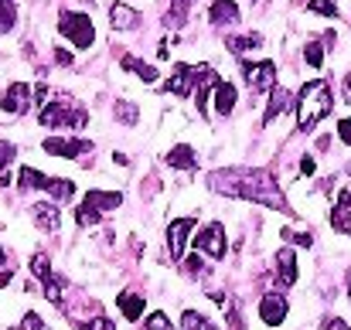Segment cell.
<instances>
[{
	"mask_svg": "<svg viewBox=\"0 0 351 330\" xmlns=\"http://www.w3.org/2000/svg\"><path fill=\"white\" fill-rule=\"evenodd\" d=\"M208 21L215 27H232L235 21H239V3L235 0H215L212 10H208Z\"/></svg>",
	"mask_w": 351,
	"mask_h": 330,
	"instance_id": "cell-14",
	"label": "cell"
},
{
	"mask_svg": "<svg viewBox=\"0 0 351 330\" xmlns=\"http://www.w3.org/2000/svg\"><path fill=\"white\" fill-rule=\"evenodd\" d=\"M38 123L48 126V129H82L89 123V116H86V110L69 106V103L58 99V103H48L45 110L38 112Z\"/></svg>",
	"mask_w": 351,
	"mask_h": 330,
	"instance_id": "cell-3",
	"label": "cell"
},
{
	"mask_svg": "<svg viewBox=\"0 0 351 330\" xmlns=\"http://www.w3.org/2000/svg\"><path fill=\"white\" fill-rule=\"evenodd\" d=\"M202 269H205V262H202V255H198V252H195V255H191V259H188V272H191V276H198V272H202Z\"/></svg>",
	"mask_w": 351,
	"mask_h": 330,
	"instance_id": "cell-37",
	"label": "cell"
},
{
	"mask_svg": "<svg viewBox=\"0 0 351 330\" xmlns=\"http://www.w3.org/2000/svg\"><path fill=\"white\" fill-rule=\"evenodd\" d=\"M184 330H219L208 317H202V314H195V310H188L184 314Z\"/></svg>",
	"mask_w": 351,
	"mask_h": 330,
	"instance_id": "cell-32",
	"label": "cell"
},
{
	"mask_svg": "<svg viewBox=\"0 0 351 330\" xmlns=\"http://www.w3.org/2000/svg\"><path fill=\"white\" fill-rule=\"evenodd\" d=\"M300 170L311 177V174H314V157H300Z\"/></svg>",
	"mask_w": 351,
	"mask_h": 330,
	"instance_id": "cell-40",
	"label": "cell"
},
{
	"mask_svg": "<svg viewBox=\"0 0 351 330\" xmlns=\"http://www.w3.org/2000/svg\"><path fill=\"white\" fill-rule=\"evenodd\" d=\"M335 106V96H331V86L324 79L317 82H307L297 96V129L300 133H311L328 112Z\"/></svg>",
	"mask_w": 351,
	"mask_h": 330,
	"instance_id": "cell-2",
	"label": "cell"
},
{
	"mask_svg": "<svg viewBox=\"0 0 351 330\" xmlns=\"http://www.w3.org/2000/svg\"><path fill=\"white\" fill-rule=\"evenodd\" d=\"M31 272L41 279V286H45L48 279H55V272H51V262H48V255H45V252L31 255Z\"/></svg>",
	"mask_w": 351,
	"mask_h": 330,
	"instance_id": "cell-27",
	"label": "cell"
},
{
	"mask_svg": "<svg viewBox=\"0 0 351 330\" xmlns=\"http://www.w3.org/2000/svg\"><path fill=\"white\" fill-rule=\"evenodd\" d=\"M338 136L351 147V119H341V123H338Z\"/></svg>",
	"mask_w": 351,
	"mask_h": 330,
	"instance_id": "cell-38",
	"label": "cell"
},
{
	"mask_svg": "<svg viewBox=\"0 0 351 330\" xmlns=\"http://www.w3.org/2000/svg\"><path fill=\"white\" fill-rule=\"evenodd\" d=\"M117 307L123 310L126 320H140V317H143V296H136V293H130V290H123L117 296Z\"/></svg>",
	"mask_w": 351,
	"mask_h": 330,
	"instance_id": "cell-20",
	"label": "cell"
},
{
	"mask_svg": "<svg viewBox=\"0 0 351 330\" xmlns=\"http://www.w3.org/2000/svg\"><path fill=\"white\" fill-rule=\"evenodd\" d=\"M345 103H351V75L345 79Z\"/></svg>",
	"mask_w": 351,
	"mask_h": 330,
	"instance_id": "cell-42",
	"label": "cell"
},
{
	"mask_svg": "<svg viewBox=\"0 0 351 330\" xmlns=\"http://www.w3.org/2000/svg\"><path fill=\"white\" fill-rule=\"evenodd\" d=\"M113 116H117L123 126H133L136 123V116H140V110L133 106V103H126V99H119L117 106H113Z\"/></svg>",
	"mask_w": 351,
	"mask_h": 330,
	"instance_id": "cell-29",
	"label": "cell"
},
{
	"mask_svg": "<svg viewBox=\"0 0 351 330\" xmlns=\"http://www.w3.org/2000/svg\"><path fill=\"white\" fill-rule=\"evenodd\" d=\"M324 330H351V327L345 324V320H341V317H331V320L324 324Z\"/></svg>",
	"mask_w": 351,
	"mask_h": 330,
	"instance_id": "cell-39",
	"label": "cell"
},
{
	"mask_svg": "<svg viewBox=\"0 0 351 330\" xmlns=\"http://www.w3.org/2000/svg\"><path fill=\"white\" fill-rule=\"evenodd\" d=\"M276 283H280V290L297 283V255H293V249H280L276 252Z\"/></svg>",
	"mask_w": 351,
	"mask_h": 330,
	"instance_id": "cell-13",
	"label": "cell"
},
{
	"mask_svg": "<svg viewBox=\"0 0 351 330\" xmlns=\"http://www.w3.org/2000/svg\"><path fill=\"white\" fill-rule=\"evenodd\" d=\"M164 160H167V167H174V170H195V167H198V153H195L188 143L171 147V153H167Z\"/></svg>",
	"mask_w": 351,
	"mask_h": 330,
	"instance_id": "cell-15",
	"label": "cell"
},
{
	"mask_svg": "<svg viewBox=\"0 0 351 330\" xmlns=\"http://www.w3.org/2000/svg\"><path fill=\"white\" fill-rule=\"evenodd\" d=\"M55 58H58V65H72V55H69V51H62V48L55 51Z\"/></svg>",
	"mask_w": 351,
	"mask_h": 330,
	"instance_id": "cell-41",
	"label": "cell"
},
{
	"mask_svg": "<svg viewBox=\"0 0 351 330\" xmlns=\"http://www.w3.org/2000/svg\"><path fill=\"white\" fill-rule=\"evenodd\" d=\"M307 10L311 14H321V17H338L335 0H307Z\"/></svg>",
	"mask_w": 351,
	"mask_h": 330,
	"instance_id": "cell-33",
	"label": "cell"
},
{
	"mask_svg": "<svg viewBox=\"0 0 351 330\" xmlns=\"http://www.w3.org/2000/svg\"><path fill=\"white\" fill-rule=\"evenodd\" d=\"M45 153L51 157H69V160H82L86 153H93V143L89 140H69V136H48L41 143Z\"/></svg>",
	"mask_w": 351,
	"mask_h": 330,
	"instance_id": "cell-6",
	"label": "cell"
},
{
	"mask_svg": "<svg viewBox=\"0 0 351 330\" xmlns=\"http://www.w3.org/2000/svg\"><path fill=\"white\" fill-rule=\"evenodd\" d=\"M99 218H103V212H96L93 205H79V212H75V221L82 225V228H89V225H99Z\"/></svg>",
	"mask_w": 351,
	"mask_h": 330,
	"instance_id": "cell-31",
	"label": "cell"
},
{
	"mask_svg": "<svg viewBox=\"0 0 351 330\" xmlns=\"http://www.w3.org/2000/svg\"><path fill=\"white\" fill-rule=\"evenodd\" d=\"M191 228H195V218H178V221L167 225V252H171L174 262L184 259V242H188Z\"/></svg>",
	"mask_w": 351,
	"mask_h": 330,
	"instance_id": "cell-9",
	"label": "cell"
},
{
	"mask_svg": "<svg viewBox=\"0 0 351 330\" xmlns=\"http://www.w3.org/2000/svg\"><path fill=\"white\" fill-rule=\"evenodd\" d=\"M58 31L79 48V51H86V48H93V41H96V27H93V17L89 14H82V10H65L62 17H58Z\"/></svg>",
	"mask_w": 351,
	"mask_h": 330,
	"instance_id": "cell-4",
	"label": "cell"
},
{
	"mask_svg": "<svg viewBox=\"0 0 351 330\" xmlns=\"http://www.w3.org/2000/svg\"><path fill=\"white\" fill-rule=\"evenodd\" d=\"M195 79H198V68H191L188 62H178L174 65V75L167 79V96H191V86H195Z\"/></svg>",
	"mask_w": 351,
	"mask_h": 330,
	"instance_id": "cell-10",
	"label": "cell"
},
{
	"mask_svg": "<svg viewBox=\"0 0 351 330\" xmlns=\"http://www.w3.org/2000/svg\"><path fill=\"white\" fill-rule=\"evenodd\" d=\"M283 238H290L293 245H307V249L314 245V235H311V231H293V228H283Z\"/></svg>",
	"mask_w": 351,
	"mask_h": 330,
	"instance_id": "cell-34",
	"label": "cell"
},
{
	"mask_svg": "<svg viewBox=\"0 0 351 330\" xmlns=\"http://www.w3.org/2000/svg\"><path fill=\"white\" fill-rule=\"evenodd\" d=\"M31 215H34V225H38L41 231H58V228H62V208H58L55 201H38Z\"/></svg>",
	"mask_w": 351,
	"mask_h": 330,
	"instance_id": "cell-12",
	"label": "cell"
},
{
	"mask_svg": "<svg viewBox=\"0 0 351 330\" xmlns=\"http://www.w3.org/2000/svg\"><path fill=\"white\" fill-rule=\"evenodd\" d=\"M174 3H181V7H188V3H191V0H174Z\"/></svg>",
	"mask_w": 351,
	"mask_h": 330,
	"instance_id": "cell-44",
	"label": "cell"
},
{
	"mask_svg": "<svg viewBox=\"0 0 351 330\" xmlns=\"http://www.w3.org/2000/svg\"><path fill=\"white\" fill-rule=\"evenodd\" d=\"M123 68H130L133 75H140L143 82H157V68H150L147 62L133 58V55H123Z\"/></svg>",
	"mask_w": 351,
	"mask_h": 330,
	"instance_id": "cell-25",
	"label": "cell"
},
{
	"mask_svg": "<svg viewBox=\"0 0 351 330\" xmlns=\"http://www.w3.org/2000/svg\"><path fill=\"white\" fill-rule=\"evenodd\" d=\"M82 330H117V324L110 317H93L89 324H82Z\"/></svg>",
	"mask_w": 351,
	"mask_h": 330,
	"instance_id": "cell-36",
	"label": "cell"
},
{
	"mask_svg": "<svg viewBox=\"0 0 351 330\" xmlns=\"http://www.w3.org/2000/svg\"><path fill=\"white\" fill-rule=\"evenodd\" d=\"M287 300L280 296V293H266L263 296V303H259V317H263V324L266 327H280L283 320H287Z\"/></svg>",
	"mask_w": 351,
	"mask_h": 330,
	"instance_id": "cell-11",
	"label": "cell"
},
{
	"mask_svg": "<svg viewBox=\"0 0 351 330\" xmlns=\"http://www.w3.org/2000/svg\"><path fill=\"white\" fill-rule=\"evenodd\" d=\"M208 184L229 198H245V201H259L266 208L287 212V201L276 191V181L269 170H215L208 177Z\"/></svg>",
	"mask_w": 351,
	"mask_h": 330,
	"instance_id": "cell-1",
	"label": "cell"
},
{
	"mask_svg": "<svg viewBox=\"0 0 351 330\" xmlns=\"http://www.w3.org/2000/svg\"><path fill=\"white\" fill-rule=\"evenodd\" d=\"M348 296H351V276H348Z\"/></svg>",
	"mask_w": 351,
	"mask_h": 330,
	"instance_id": "cell-45",
	"label": "cell"
},
{
	"mask_svg": "<svg viewBox=\"0 0 351 330\" xmlns=\"http://www.w3.org/2000/svg\"><path fill=\"white\" fill-rule=\"evenodd\" d=\"M14 24H17V7L10 0H0V34L14 31Z\"/></svg>",
	"mask_w": 351,
	"mask_h": 330,
	"instance_id": "cell-28",
	"label": "cell"
},
{
	"mask_svg": "<svg viewBox=\"0 0 351 330\" xmlns=\"http://www.w3.org/2000/svg\"><path fill=\"white\" fill-rule=\"evenodd\" d=\"M304 58H307V65H311V68H321V65H324V45H321V41H307Z\"/></svg>",
	"mask_w": 351,
	"mask_h": 330,
	"instance_id": "cell-30",
	"label": "cell"
},
{
	"mask_svg": "<svg viewBox=\"0 0 351 330\" xmlns=\"http://www.w3.org/2000/svg\"><path fill=\"white\" fill-rule=\"evenodd\" d=\"M110 24H113L117 31H133V27H140V14H136L133 7H126V3H113Z\"/></svg>",
	"mask_w": 351,
	"mask_h": 330,
	"instance_id": "cell-17",
	"label": "cell"
},
{
	"mask_svg": "<svg viewBox=\"0 0 351 330\" xmlns=\"http://www.w3.org/2000/svg\"><path fill=\"white\" fill-rule=\"evenodd\" d=\"M147 330H174V327H171L167 314H150L147 317Z\"/></svg>",
	"mask_w": 351,
	"mask_h": 330,
	"instance_id": "cell-35",
	"label": "cell"
},
{
	"mask_svg": "<svg viewBox=\"0 0 351 330\" xmlns=\"http://www.w3.org/2000/svg\"><path fill=\"white\" fill-rule=\"evenodd\" d=\"M331 225L338 231H348L351 235V191H341V198H338V205L331 212Z\"/></svg>",
	"mask_w": 351,
	"mask_h": 330,
	"instance_id": "cell-18",
	"label": "cell"
},
{
	"mask_svg": "<svg viewBox=\"0 0 351 330\" xmlns=\"http://www.w3.org/2000/svg\"><path fill=\"white\" fill-rule=\"evenodd\" d=\"M215 110H219V116H229V112L235 110V86L232 82H219V89H215Z\"/></svg>",
	"mask_w": 351,
	"mask_h": 330,
	"instance_id": "cell-21",
	"label": "cell"
},
{
	"mask_svg": "<svg viewBox=\"0 0 351 330\" xmlns=\"http://www.w3.org/2000/svg\"><path fill=\"white\" fill-rule=\"evenodd\" d=\"M290 106H293V96H290L287 89H273V92H269V106L263 112V123H276Z\"/></svg>",
	"mask_w": 351,
	"mask_h": 330,
	"instance_id": "cell-16",
	"label": "cell"
},
{
	"mask_svg": "<svg viewBox=\"0 0 351 330\" xmlns=\"http://www.w3.org/2000/svg\"><path fill=\"white\" fill-rule=\"evenodd\" d=\"M195 249H198V252H205L208 259H226V228H222L219 221H212L205 231H198Z\"/></svg>",
	"mask_w": 351,
	"mask_h": 330,
	"instance_id": "cell-7",
	"label": "cell"
},
{
	"mask_svg": "<svg viewBox=\"0 0 351 330\" xmlns=\"http://www.w3.org/2000/svg\"><path fill=\"white\" fill-rule=\"evenodd\" d=\"M242 79L252 92L269 96L276 86V65L273 62H242Z\"/></svg>",
	"mask_w": 351,
	"mask_h": 330,
	"instance_id": "cell-5",
	"label": "cell"
},
{
	"mask_svg": "<svg viewBox=\"0 0 351 330\" xmlns=\"http://www.w3.org/2000/svg\"><path fill=\"white\" fill-rule=\"evenodd\" d=\"M31 103H34V96H31V86H24V82H14V86H7L0 92V110L3 112L24 116V112L31 110Z\"/></svg>",
	"mask_w": 351,
	"mask_h": 330,
	"instance_id": "cell-8",
	"label": "cell"
},
{
	"mask_svg": "<svg viewBox=\"0 0 351 330\" xmlns=\"http://www.w3.org/2000/svg\"><path fill=\"white\" fill-rule=\"evenodd\" d=\"M48 181H51L48 174H41V170H34V167H21V181H17V184H21V191H31V188H41V191H45Z\"/></svg>",
	"mask_w": 351,
	"mask_h": 330,
	"instance_id": "cell-24",
	"label": "cell"
},
{
	"mask_svg": "<svg viewBox=\"0 0 351 330\" xmlns=\"http://www.w3.org/2000/svg\"><path fill=\"white\" fill-rule=\"evenodd\" d=\"M86 205H93L96 212H113L123 205V194L119 191H89L86 194Z\"/></svg>",
	"mask_w": 351,
	"mask_h": 330,
	"instance_id": "cell-19",
	"label": "cell"
},
{
	"mask_svg": "<svg viewBox=\"0 0 351 330\" xmlns=\"http://www.w3.org/2000/svg\"><path fill=\"white\" fill-rule=\"evenodd\" d=\"M45 191L55 198V205H65V201H72V194H75V184H72V181H62V177H51Z\"/></svg>",
	"mask_w": 351,
	"mask_h": 330,
	"instance_id": "cell-23",
	"label": "cell"
},
{
	"mask_svg": "<svg viewBox=\"0 0 351 330\" xmlns=\"http://www.w3.org/2000/svg\"><path fill=\"white\" fill-rule=\"evenodd\" d=\"M0 266H10V262H7V255H3V249H0Z\"/></svg>",
	"mask_w": 351,
	"mask_h": 330,
	"instance_id": "cell-43",
	"label": "cell"
},
{
	"mask_svg": "<svg viewBox=\"0 0 351 330\" xmlns=\"http://www.w3.org/2000/svg\"><path fill=\"white\" fill-rule=\"evenodd\" d=\"M249 3H256V0H249Z\"/></svg>",
	"mask_w": 351,
	"mask_h": 330,
	"instance_id": "cell-46",
	"label": "cell"
},
{
	"mask_svg": "<svg viewBox=\"0 0 351 330\" xmlns=\"http://www.w3.org/2000/svg\"><path fill=\"white\" fill-rule=\"evenodd\" d=\"M17 157V150H14V143H7V140H0V188H7L10 184V170H7V164Z\"/></svg>",
	"mask_w": 351,
	"mask_h": 330,
	"instance_id": "cell-26",
	"label": "cell"
},
{
	"mask_svg": "<svg viewBox=\"0 0 351 330\" xmlns=\"http://www.w3.org/2000/svg\"><path fill=\"white\" fill-rule=\"evenodd\" d=\"M226 48H229L232 55L256 51V48H263V34H239V38H229V41H226Z\"/></svg>",
	"mask_w": 351,
	"mask_h": 330,
	"instance_id": "cell-22",
	"label": "cell"
}]
</instances>
